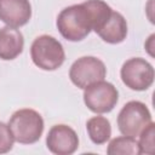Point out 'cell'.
<instances>
[{
    "label": "cell",
    "instance_id": "cell-14",
    "mask_svg": "<svg viewBox=\"0 0 155 155\" xmlns=\"http://www.w3.org/2000/svg\"><path fill=\"white\" fill-rule=\"evenodd\" d=\"M154 137H155V124L151 121L139 134V151L140 154H154L155 151V144H154Z\"/></svg>",
    "mask_w": 155,
    "mask_h": 155
},
{
    "label": "cell",
    "instance_id": "cell-10",
    "mask_svg": "<svg viewBox=\"0 0 155 155\" xmlns=\"http://www.w3.org/2000/svg\"><path fill=\"white\" fill-rule=\"evenodd\" d=\"M96 33L104 42L111 45L120 44L127 36V22L120 12L111 11L109 18Z\"/></svg>",
    "mask_w": 155,
    "mask_h": 155
},
{
    "label": "cell",
    "instance_id": "cell-13",
    "mask_svg": "<svg viewBox=\"0 0 155 155\" xmlns=\"http://www.w3.org/2000/svg\"><path fill=\"white\" fill-rule=\"evenodd\" d=\"M107 153L109 155H139L138 142L134 138L121 136L111 139L108 144Z\"/></svg>",
    "mask_w": 155,
    "mask_h": 155
},
{
    "label": "cell",
    "instance_id": "cell-2",
    "mask_svg": "<svg viewBox=\"0 0 155 155\" xmlns=\"http://www.w3.org/2000/svg\"><path fill=\"white\" fill-rule=\"evenodd\" d=\"M8 127L15 142L21 144L36 143L44 132V119L34 109H19L8 120Z\"/></svg>",
    "mask_w": 155,
    "mask_h": 155
},
{
    "label": "cell",
    "instance_id": "cell-11",
    "mask_svg": "<svg viewBox=\"0 0 155 155\" xmlns=\"http://www.w3.org/2000/svg\"><path fill=\"white\" fill-rule=\"evenodd\" d=\"M24 47V39L22 33L13 27H4L0 29V58L4 61H12L17 58Z\"/></svg>",
    "mask_w": 155,
    "mask_h": 155
},
{
    "label": "cell",
    "instance_id": "cell-12",
    "mask_svg": "<svg viewBox=\"0 0 155 155\" xmlns=\"http://www.w3.org/2000/svg\"><path fill=\"white\" fill-rule=\"evenodd\" d=\"M86 130L92 143L97 145L107 143L111 136V126L109 120L101 115L88 119L86 122Z\"/></svg>",
    "mask_w": 155,
    "mask_h": 155
},
{
    "label": "cell",
    "instance_id": "cell-5",
    "mask_svg": "<svg viewBox=\"0 0 155 155\" xmlns=\"http://www.w3.org/2000/svg\"><path fill=\"white\" fill-rule=\"evenodd\" d=\"M119 101L116 87L108 81L101 80L84 88V103L96 114L110 113Z\"/></svg>",
    "mask_w": 155,
    "mask_h": 155
},
{
    "label": "cell",
    "instance_id": "cell-9",
    "mask_svg": "<svg viewBox=\"0 0 155 155\" xmlns=\"http://www.w3.org/2000/svg\"><path fill=\"white\" fill-rule=\"evenodd\" d=\"M31 18L29 0H0V21L8 27L19 28Z\"/></svg>",
    "mask_w": 155,
    "mask_h": 155
},
{
    "label": "cell",
    "instance_id": "cell-6",
    "mask_svg": "<svg viewBox=\"0 0 155 155\" xmlns=\"http://www.w3.org/2000/svg\"><path fill=\"white\" fill-rule=\"evenodd\" d=\"M120 76L126 87L133 91H145L154 82L153 65L140 57L127 59L120 70Z\"/></svg>",
    "mask_w": 155,
    "mask_h": 155
},
{
    "label": "cell",
    "instance_id": "cell-7",
    "mask_svg": "<svg viewBox=\"0 0 155 155\" xmlns=\"http://www.w3.org/2000/svg\"><path fill=\"white\" fill-rule=\"evenodd\" d=\"M107 76L105 64L97 57L85 56L78 58L69 69L70 81L79 88H85L91 84L104 80Z\"/></svg>",
    "mask_w": 155,
    "mask_h": 155
},
{
    "label": "cell",
    "instance_id": "cell-4",
    "mask_svg": "<svg viewBox=\"0 0 155 155\" xmlns=\"http://www.w3.org/2000/svg\"><path fill=\"white\" fill-rule=\"evenodd\" d=\"M148 107L139 101L127 102L117 115V127L122 136L136 138L151 122Z\"/></svg>",
    "mask_w": 155,
    "mask_h": 155
},
{
    "label": "cell",
    "instance_id": "cell-1",
    "mask_svg": "<svg viewBox=\"0 0 155 155\" xmlns=\"http://www.w3.org/2000/svg\"><path fill=\"white\" fill-rule=\"evenodd\" d=\"M56 25L65 40L78 42L91 33L93 23L87 6L82 2L63 8L57 16Z\"/></svg>",
    "mask_w": 155,
    "mask_h": 155
},
{
    "label": "cell",
    "instance_id": "cell-8",
    "mask_svg": "<svg viewBox=\"0 0 155 155\" xmlns=\"http://www.w3.org/2000/svg\"><path fill=\"white\" fill-rule=\"evenodd\" d=\"M46 147L56 155H70L79 148V137L68 125H54L47 133Z\"/></svg>",
    "mask_w": 155,
    "mask_h": 155
},
{
    "label": "cell",
    "instance_id": "cell-3",
    "mask_svg": "<svg viewBox=\"0 0 155 155\" xmlns=\"http://www.w3.org/2000/svg\"><path fill=\"white\" fill-rule=\"evenodd\" d=\"M30 57L38 68L47 71L58 69L65 61L62 44L51 35H40L33 41Z\"/></svg>",
    "mask_w": 155,
    "mask_h": 155
},
{
    "label": "cell",
    "instance_id": "cell-15",
    "mask_svg": "<svg viewBox=\"0 0 155 155\" xmlns=\"http://www.w3.org/2000/svg\"><path fill=\"white\" fill-rule=\"evenodd\" d=\"M13 142L15 138L8 125L0 121V154L8 153L13 147Z\"/></svg>",
    "mask_w": 155,
    "mask_h": 155
}]
</instances>
